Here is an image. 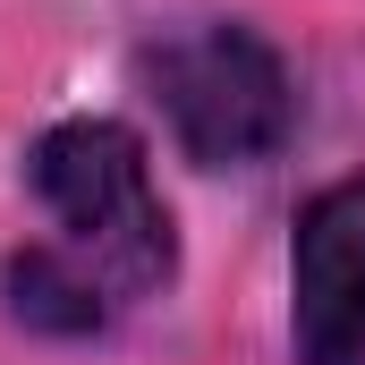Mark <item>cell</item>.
<instances>
[{
	"label": "cell",
	"instance_id": "cell-4",
	"mask_svg": "<svg viewBox=\"0 0 365 365\" xmlns=\"http://www.w3.org/2000/svg\"><path fill=\"white\" fill-rule=\"evenodd\" d=\"M9 289H17V314L43 323V331H93L102 323V280L86 264H68V255H51V247L17 255L9 264Z\"/></svg>",
	"mask_w": 365,
	"mask_h": 365
},
{
	"label": "cell",
	"instance_id": "cell-1",
	"mask_svg": "<svg viewBox=\"0 0 365 365\" xmlns=\"http://www.w3.org/2000/svg\"><path fill=\"white\" fill-rule=\"evenodd\" d=\"M34 195L68 230L102 289H153L170 280V212L153 195L145 145L119 119H68L34 145Z\"/></svg>",
	"mask_w": 365,
	"mask_h": 365
},
{
	"label": "cell",
	"instance_id": "cell-2",
	"mask_svg": "<svg viewBox=\"0 0 365 365\" xmlns=\"http://www.w3.org/2000/svg\"><path fill=\"white\" fill-rule=\"evenodd\" d=\"M153 93L179 128V145L195 162L230 170V162H264L289 119H297V93H289V68L264 34L247 26H195V34H170L153 60Z\"/></svg>",
	"mask_w": 365,
	"mask_h": 365
},
{
	"label": "cell",
	"instance_id": "cell-3",
	"mask_svg": "<svg viewBox=\"0 0 365 365\" xmlns=\"http://www.w3.org/2000/svg\"><path fill=\"white\" fill-rule=\"evenodd\" d=\"M289 331L306 365H365V179L323 187L289 247Z\"/></svg>",
	"mask_w": 365,
	"mask_h": 365
}]
</instances>
